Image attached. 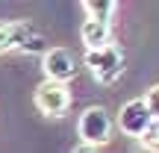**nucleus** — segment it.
<instances>
[{
  "instance_id": "nucleus-1",
  "label": "nucleus",
  "mask_w": 159,
  "mask_h": 153,
  "mask_svg": "<svg viewBox=\"0 0 159 153\" xmlns=\"http://www.w3.org/2000/svg\"><path fill=\"white\" fill-rule=\"evenodd\" d=\"M3 53H47L44 35L33 29L27 21H0V56Z\"/></svg>"
},
{
  "instance_id": "nucleus-2",
  "label": "nucleus",
  "mask_w": 159,
  "mask_h": 153,
  "mask_svg": "<svg viewBox=\"0 0 159 153\" xmlns=\"http://www.w3.org/2000/svg\"><path fill=\"white\" fill-rule=\"evenodd\" d=\"M83 65L89 68V74L100 85H112L115 79L124 74V50L109 41V44L97 47V50H85Z\"/></svg>"
},
{
  "instance_id": "nucleus-3",
  "label": "nucleus",
  "mask_w": 159,
  "mask_h": 153,
  "mask_svg": "<svg viewBox=\"0 0 159 153\" xmlns=\"http://www.w3.org/2000/svg\"><path fill=\"white\" fill-rule=\"evenodd\" d=\"M112 115L106 112L103 106H89L80 112V121H77V136L85 147H100L112 138Z\"/></svg>"
},
{
  "instance_id": "nucleus-4",
  "label": "nucleus",
  "mask_w": 159,
  "mask_h": 153,
  "mask_svg": "<svg viewBox=\"0 0 159 153\" xmlns=\"http://www.w3.org/2000/svg\"><path fill=\"white\" fill-rule=\"evenodd\" d=\"M41 71H44V79L68 85L80 74V62L68 47H47V53L41 56Z\"/></svg>"
},
{
  "instance_id": "nucleus-5",
  "label": "nucleus",
  "mask_w": 159,
  "mask_h": 153,
  "mask_svg": "<svg viewBox=\"0 0 159 153\" xmlns=\"http://www.w3.org/2000/svg\"><path fill=\"white\" fill-rule=\"evenodd\" d=\"M35 109L47 118H62L65 112L71 109V91L68 85L53 83V79H44L35 88Z\"/></svg>"
},
{
  "instance_id": "nucleus-6",
  "label": "nucleus",
  "mask_w": 159,
  "mask_h": 153,
  "mask_svg": "<svg viewBox=\"0 0 159 153\" xmlns=\"http://www.w3.org/2000/svg\"><path fill=\"white\" fill-rule=\"evenodd\" d=\"M150 124H153V115H150L144 97H136V100H130V103L121 106V112H118V130L124 133V136L142 138Z\"/></svg>"
},
{
  "instance_id": "nucleus-7",
  "label": "nucleus",
  "mask_w": 159,
  "mask_h": 153,
  "mask_svg": "<svg viewBox=\"0 0 159 153\" xmlns=\"http://www.w3.org/2000/svg\"><path fill=\"white\" fill-rule=\"evenodd\" d=\"M80 38H83L85 50H97V47L109 44V24H100V21L85 18L83 27H80Z\"/></svg>"
},
{
  "instance_id": "nucleus-8",
  "label": "nucleus",
  "mask_w": 159,
  "mask_h": 153,
  "mask_svg": "<svg viewBox=\"0 0 159 153\" xmlns=\"http://www.w3.org/2000/svg\"><path fill=\"white\" fill-rule=\"evenodd\" d=\"M83 12L91 21H100V24H109L112 27V15L118 12V3H112V0H85Z\"/></svg>"
},
{
  "instance_id": "nucleus-9",
  "label": "nucleus",
  "mask_w": 159,
  "mask_h": 153,
  "mask_svg": "<svg viewBox=\"0 0 159 153\" xmlns=\"http://www.w3.org/2000/svg\"><path fill=\"white\" fill-rule=\"evenodd\" d=\"M139 142H142V147L148 153H159V121H153V124L148 127V133H144Z\"/></svg>"
},
{
  "instance_id": "nucleus-10",
  "label": "nucleus",
  "mask_w": 159,
  "mask_h": 153,
  "mask_svg": "<svg viewBox=\"0 0 159 153\" xmlns=\"http://www.w3.org/2000/svg\"><path fill=\"white\" fill-rule=\"evenodd\" d=\"M144 103H148V109H150V115H153V121H159V85L148 88V94H144Z\"/></svg>"
},
{
  "instance_id": "nucleus-11",
  "label": "nucleus",
  "mask_w": 159,
  "mask_h": 153,
  "mask_svg": "<svg viewBox=\"0 0 159 153\" xmlns=\"http://www.w3.org/2000/svg\"><path fill=\"white\" fill-rule=\"evenodd\" d=\"M71 153H97V150H94V147H85V144H80V147H74Z\"/></svg>"
},
{
  "instance_id": "nucleus-12",
  "label": "nucleus",
  "mask_w": 159,
  "mask_h": 153,
  "mask_svg": "<svg viewBox=\"0 0 159 153\" xmlns=\"http://www.w3.org/2000/svg\"><path fill=\"white\" fill-rule=\"evenodd\" d=\"M142 153H148V150H142Z\"/></svg>"
}]
</instances>
